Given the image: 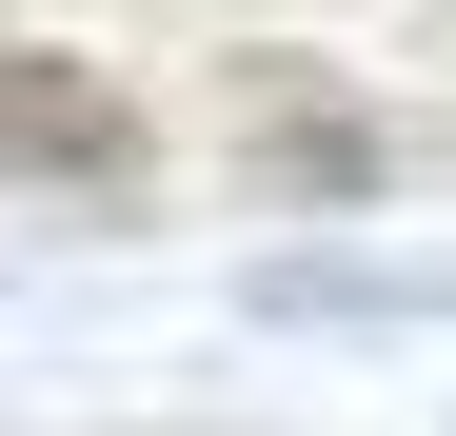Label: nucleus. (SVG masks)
<instances>
[{
	"label": "nucleus",
	"instance_id": "nucleus-1",
	"mask_svg": "<svg viewBox=\"0 0 456 436\" xmlns=\"http://www.w3.org/2000/svg\"><path fill=\"white\" fill-rule=\"evenodd\" d=\"M0 179H60V198H139L159 179V139H139V100L100 80V60H0Z\"/></svg>",
	"mask_w": 456,
	"mask_h": 436
},
{
	"label": "nucleus",
	"instance_id": "nucleus-2",
	"mask_svg": "<svg viewBox=\"0 0 456 436\" xmlns=\"http://www.w3.org/2000/svg\"><path fill=\"white\" fill-rule=\"evenodd\" d=\"M278 179L297 198H377V119H278Z\"/></svg>",
	"mask_w": 456,
	"mask_h": 436
}]
</instances>
